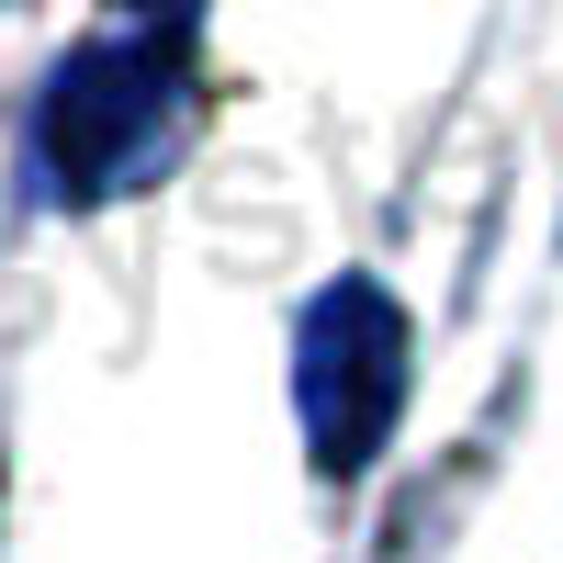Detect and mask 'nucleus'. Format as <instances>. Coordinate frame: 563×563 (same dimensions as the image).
I'll return each instance as SVG.
<instances>
[{
	"label": "nucleus",
	"mask_w": 563,
	"mask_h": 563,
	"mask_svg": "<svg viewBox=\"0 0 563 563\" xmlns=\"http://www.w3.org/2000/svg\"><path fill=\"white\" fill-rule=\"evenodd\" d=\"M169 147H180V34H102V45H79L57 68L34 158H45V180L68 203L135 192Z\"/></svg>",
	"instance_id": "1"
},
{
	"label": "nucleus",
	"mask_w": 563,
	"mask_h": 563,
	"mask_svg": "<svg viewBox=\"0 0 563 563\" xmlns=\"http://www.w3.org/2000/svg\"><path fill=\"white\" fill-rule=\"evenodd\" d=\"M294 395H305V440L327 474H361L384 451L395 406H406V316L384 305V282H327L305 339H294Z\"/></svg>",
	"instance_id": "2"
},
{
	"label": "nucleus",
	"mask_w": 563,
	"mask_h": 563,
	"mask_svg": "<svg viewBox=\"0 0 563 563\" xmlns=\"http://www.w3.org/2000/svg\"><path fill=\"white\" fill-rule=\"evenodd\" d=\"M124 12H169V0H124Z\"/></svg>",
	"instance_id": "3"
}]
</instances>
